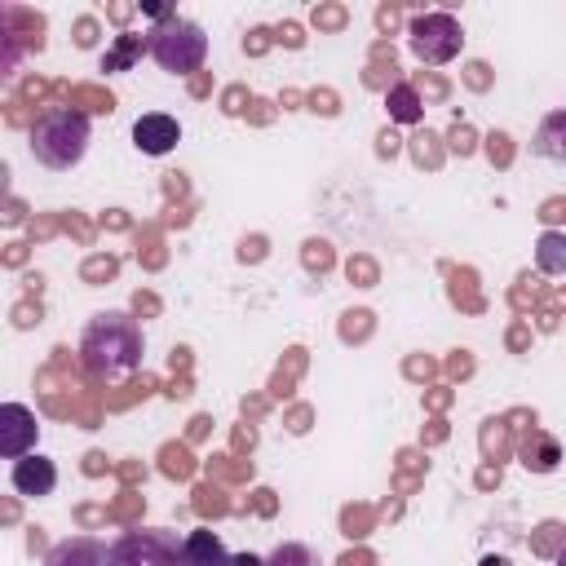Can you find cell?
Instances as JSON below:
<instances>
[{
    "label": "cell",
    "mask_w": 566,
    "mask_h": 566,
    "mask_svg": "<svg viewBox=\"0 0 566 566\" xmlns=\"http://www.w3.org/2000/svg\"><path fill=\"white\" fill-rule=\"evenodd\" d=\"M80 354H84V367L93 376H106V380H119L128 376L137 363H142V327L111 310V314H97L88 327H84V340H80Z\"/></svg>",
    "instance_id": "6da1fadb"
},
{
    "label": "cell",
    "mask_w": 566,
    "mask_h": 566,
    "mask_svg": "<svg viewBox=\"0 0 566 566\" xmlns=\"http://www.w3.org/2000/svg\"><path fill=\"white\" fill-rule=\"evenodd\" d=\"M88 150V115L75 111V106H49L35 124H31V155L53 168V172H66L84 159Z\"/></svg>",
    "instance_id": "7a4b0ae2"
},
{
    "label": "cell",
    "mask_w": 566,
    "mask_h": 566,
    "mask_svg": "<svg viewBox=\"0 0 566 566\" xmlns=\"http://www.w3.org/2000/svg\"><path fill=\"white\" fill-rule=\"evenodd\" d=\"M150 57L164 66V71H172V75H190V71H199L203 66V57H208V35H203V27L199 22H190V18H164L155 31H150Z\"/></svg>",
    "instance_id": "3957f363"
},
{
    "label": "cell",
    "mask_w": 566,
    "mask_h": 566,
    "mask_svg": "<svg viewBox=\"0 0 566 566\" xmlns=\"http://www.w3.org/2000/svg\"><path fill=\"white\" fill-rule=\"evenodd\" d=\"M407 40H411V53L424 66H442V62H451L460 53L464 31H460V22L451 13H424V18H411Z\"/></svg>",
    "instance_id": "277c9868"
},
{
    "label": "cell",
    "mask_w": 566,
    "mask_h": 566,
    "mask_svg": "<svg viewBox=\"0 0 566 566\" xmlns=\"http://www.w3.org/2000/svg\"><path fill=\"white\" fill-rule=\"evenodd\" d=\"M181 539L172 531H128L111 544V566H177Z\"/></svg>",
    "instance_id": "5b68a950"
},
{
    "label": "cell",
    "mask_w": 566,
    "mask_h": 566,
    "mask_svg": "<svg viewBox=\"0 0 566 566\" xmlns=\"http://www.w3.org/2000/svg\"><path fill=\"white\" fill-rule=\"evenodd\" d=\"M35 433H40V424H35L31 407H22V402L0 407V455L4 460H22L35 447Z\"/></svg>",
    "instance_id": "8992f818"
},
{
    "label": "cell",
    "mask_w": 566,
    "mask_h": 566,
    "mask_svg": "<svg viewBox=\"0 0 566 566\" xmlns=\"http://www.w3.org/2000/svg\"><path fill=\"white\" fill-rule=\"evenodd\" d=\"M181 142V124L164 111H146L137 124H133V146L142 155H168L172 146Z\"/></svg>",
    "instance_id": "52a82bcc"
},
{
    "label": "cell",
    "mask_w": 566,
    "mask_h": 566,
    "mask_svg": "<svg viewBox=\"0 0 566 566\" xmlns=\"http://www.w3.org/2000/svg\"><path fill=\"white\" fill-rule=\"evenodd\" d=\"M9 482H13V491H18V495H49V491L57 486V469H53V460H44V455L27 451L22 460H13Z\"/></svg>",
    "instance_id": "ba28073f"
},
{
    "label": "cell",
    "mask_w": 566,
    "mask_h": 566,
    "mask_svg": "<svg viewBox=\"0 0 566 566\" xmlns=\"http://www.w3.org/2000/svg\"><path fill=\"white\" fill-rule=\"evenodd\" d=\"M177 566H234V557L226 553V544L212 531H190L181 539V562Z\"/></svg>",
    "instance_id": "9c48e42d"
},
{
    "label": "cell",
    "mask_w": 566,
    "mask_h": 566,
    "mask_svg": "<svg viewBox=\"0 0 566 566\" xmlns=\"http://www.w3.org/2000/svg\"><path fill=\"white\" fill-rule=\"evenodd\" d=\"M49 566H111V548L97 539H66L49 553Z\"/></svg>",
    "instance_id": "30bf717a"
},
{
    "label": "cell",
    "mask_w": 566,
    "mask_h": 566,
    "mask_svg": "<svg viewBox=\"0 0 566 566\" xmlns=\"http://www.w3.org/2000/svg\"><path fill=\"white\" fill-rule=\"evenodd\" d=\"M535 265H539V274H566V234L562 230H544L535 239Z\"/></svg>",
    "instance_id": "8fae6325"
},
{
    "label": "cell",
    "mask_w": 566,
    "mask_h": 566,
    "mask_svg": "<svg viewBox=\"0 0 566 566\" xmlns=\"http://www.w3.org/2000/svg\"><path fill=\"white\" fill-rule=\"evenodd\" d=\"M535 155L544 159H566V111H553L539 133H535Z\"/></svg>",
    "instance_id": "7c38bea8"
},
{
    "label": "cell",
    "mask_w": 566,
    "mask_h": 566,
    "mask_svg": "<svg viewBox=\"0 0 566 566\" xmlns=\"http://www.w3.org/2000/svg\"><path fill=\"white\" fill-rule=\"evenodd\" d=\"M385 106H389V119H398V124H416L424 115L420 111V93L411 84H394L389 97H385Z\"/></svg>",
    "instance_id": "4fadbf2b"
},
{
    "label": "cell",
    "mask_w": 566,
    "mask_h": 566,
    "mask_svg": "<svg viewBox=\"0 0 566 566\" xmlns=\"http://www.w3.org/2000/svg\"><path fill=\"white\" fill-rule=\"evenodd\" d=\"M557 460H562V451H557V442H553V438H544V433H535V438L522 447V464H526V469H535V473H548Z\"/></svg>",
    "instance_id": "5bb4252c"
},
{
    "label": "cell",
    "mask_w": 566,
    "mask_h": 566,
    "mask_svg": "<svg viewBox=\"0 0 566 566\" xmlns=\"http://www.w3.org/2000/svg\"><path fill=\"white\" fill-rule=\"evenodd\" d=\"M137 53H142V40L137 35H119V44L102 57V71H124V66H133Z\"/></svg>",
    "instance_id": "9a60e30c"
},
{
    "label": "cell",
    "mask_w": 566,
    "mask_h": 566,
    "mask_svg": "<svg viewBox=\"0 0 566 566\" xmlns=\"http://www.w3.org/2000/svg\"><path fill=\"white\" fill-rule=\"evenodd\" d=\"M265 566H314V553H310L305 544H279V548L265 557Z\"/></svg>",
    "instance_id": "2e32d148"
},
{
    "label": "cell",
    "mask_w": 566,
    "mask_h": 566,
    "mask_svg": "<svg viewBox=\"0 0 566 566\" xmlns=\"http://www.w3.org/2000/svg\"><path fill=\"white\" fill-rule=\"evenodd\" d=\"M234 566H265V562H261V557H252V553H239V557H234Z\"/></svg>",
    "instance_id": "e0dca14e"
},
{
    "label": "cell",
    "mask_w": 566,
    "mask_h": 566,
    "mask_svg": "<svg viewBox=\"0 0 566 566\" xmlns=\"http://www.w3.org/2000/svg\"><path fill=\"white\" fill-rule=\"evenodd\" d=\"M553 566H566V544L557 548V557H553Z\"/></svg>",
    "instance_id": "ac0fdd59"
}]
</instances>
